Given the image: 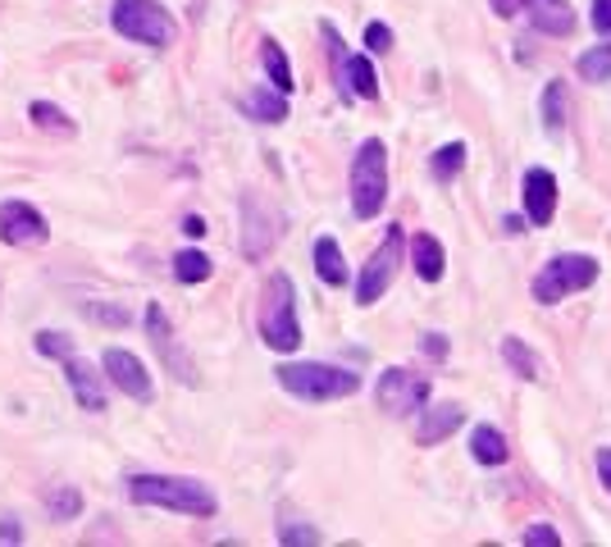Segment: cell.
<instances>
[{
  "mask_svg": "<svg viewBox=\"0 0 611 547\" xmlns=\"http://www.w3.org/2000/svg\"><path fill=\"white\" fill-rule=\"evenodd\" d=\"M129 498L137 506H160L174 515H192V521H210L220 511V498L201 479L182 475H129Z\"/></svg>",
  "mask_w": 611,
  "mask_h": 547,
  "instance_id": "6da1fadb",
  "label": "cell"
},
{
  "mask_svg": "<svg viewBox=\"0 0 611 547\" xmlns=\"http://www.w3.org/2000/svg\"><path fill=\"white\" fill-rule=\"evenodd\" d=\"M274 379L301 402H343L360 392V375L343 370V365H329V360H288L274 370Z\"/></svg>",
  "mask_w": 611,
  "mask_h": 547,
  "instance_id": "7a4b0ae2",
  "label": "cell"
},
{
  "mask_svg": "<svg viewBox=\"0 0 611 547\" xmlns=\"http://www.w3.org/2000/svg\"><path fill=\"white\" fill-rule=\"evenodd\" d=\"M260 338L269 351H297L301 347V324H297V288L284 269L265 279L260 297Z\"/></svg>",
  "mask_w": 611,
  "mask_h": 547,
  "instance_id": "3957f363",
  "label": "cell"
},
{
  "mask_svg": "<svg viewBox=\"0 0 611 547\" xmlns=\"http://www.w3.org/2000/svg\"><path fill=\"white\" fill-rule=\"evenodd\" d=\"M110 23L119 37H129L146 51H169L178 37L174 14L160 5V0H114L110 5Z\"/></svg>",
  "mask_w": 611,
  "mask_h": 547,
  "instance_id": "277c9868",
  "label": "cell"
},
{
  "mask_svg": "<svg viewBox=\"0 0 611 547\" xmlns=\"http://www.w3.org/2000/svg\"><path fill=\"white\" fill-rule=\"evenodd\" d=\"M352 215L375 220L388 201V146L379 137H365L352 156Z\"/></svg>",
  "mask_w": 611,
  "mask_h": 547,
  "instance_id": "5b68a950",
  "label": "cell"
},
{
  "mask_svg": "<svg viewBox=\"0 0 611 547\" xmlns=\"http://www.w3.org/2000/svg\"><path fill=\"white\" fill-rule=\"evenodd\" d=\"M598 283V260L585 252H562L534 274V301L538 306H557V301L575 297Z\"/></svg>",
  "mask_w": 611,
  "mask_h": 547,
  "instance_id": "8992f818",
  "label": "cell"
},
{
  "mask_svg": "<svg viewBox=\"0 0 611 547\" xmlns=\"http://www.w3.org/2000/svg\"><path fill=\"white\" fill-rule=\"evenodd\" d=\"M402 252H407V228H402V224H388V228H384V242H379V252L365 260L360 279H356V306H375V301L392 288L397 269H402Z\"/></svg>",
  "mask_w": 611,
  "mask_h": 547,
  "instance_id": "52a82bcc",
  "label": "cell"
},
{
  "mask_svg": "<svg viewBox=\"0 0 611 547\" xmlns=\"http://www.w3.org/2000/svg\"><path fill=\"white\" fill-rule=\"evenodd\" d=\"M375 406L384 415H397V420H407L415 415L420 406H430V379L407 370V365H392V370L379 375L375 383Z\"/></svg>",
  "mask_w": 611,
  "mask_h": 547,
  "instance_id": "ba28073f",
  "label": "cell"
},
{
  "mask_svg": "<svg viewBox=\"0 0 611 547\" xmlns=\"http://www.w3.org/2000/svg\"><path fill=\"white\" fill-rule=\"evenodd\" d=\"M146 338H151V347H156V356L165 360V370L178 379V383H188V388H197V365L188 360V351H178V338H174V324H169V315H165V306L160 301H146Z\"/></svg>",
  "mask_w": 611,
  "mask_h": 547,
  "instance_id": "9c48e42d",
  "label": "cell"
},
{
  "mask_svg": "<svg viewBox=\"0 0 611 547\" xmlns=\"http://www.w3.org/2000/svg\"><path fill=\"white\" fill-rule=\"evenodd\" d=\"M279 228H284V220L274 215V210L256 192L242 197V256H247V260H265L269 247L279 242Z\"/></svg>",
  "mask_w": 611,
  "mask_h": 547,
  "instance_id": "30bf717a",
  "label": "cell"
},
{
  "mask_svg": "<svg viewBox=\"0 0 611 547\" xmlns=\"http://www.w3.org/2000/svg\"><path fill=\"white\" fill-rule=\"evenodd\" d=\"M51 237V224L37 205L27 201H0V242H10V247H42Z\"/></svg>",
  "mask_w": 611,
  "mask_h": 547,
  "instance_id": "8fae6325",
  "label": "cell"
},
{
  "mask_svg": "<svg viewBox=\"0 0 611 547\" xmlns=\"http://www.w3.org/2000/svg\"><path fill=\"white\" fill-rule=\"evenodd\" d=\"M101 370H105V379H110L119 392H129L133 402H151V398H156V383H151V370H146V365H142L133 351H124V347H105Z\"/></svg>",
  "mask_w": 611,
  "mask_h": 547,
  "instance_id": "7c38bea8",
  "label": "cell"
},
{
  "mask_svg": "<svg viewBox=\"0 0 611 547\" xmlns=\"http://www.w3.org/2000/svg\"><path fill=\"white\" fill-rule=\"evenodd\" d=\"M521 205L534 228H547L557 220V178L547 169H525L521 178Z\"/></svg>",
  "mask_w": 611,
  "mask_h": 547,
  "instance_id": "4fadbf2b",
  "label": "cell"
},
{
  "mask_svg": "<svg viewBox=\"0 0 611 547\" xmlns=\"http://www.w3.org/2000/svg\"><path fill=\"white\" fill-rule=\"evenodd\" d=\"M415 443L420 447H438V443H447L456 429H462V424H466V411L462 406H456V402H438V406H430V411H415Z\"/></svg>",
  "mask_w": 611,
  "mask_h": 547,
  "instance_id": "5bb4252c",
  "label": "cell"
},
{
  "mask_svg": "<svg viewBox=\"0 0 611 547\" xmlns=\"http://www.w3.org/2000/svg\"><path fill=\"white\" fill-rule=\"evenodd\" d=\"M333 74H338V91L347 101H379V78L370 55H343V65Z\"/></svg>",
  "mask_w": 611,
  "mask_h": 547,
  "instance_id": "9a60e30c",
  "label": "cell"
},
{
  "mask_svg": "<svg viewBox=\"0 0 611 547\" xmlns=\"http://www.w3.org/2000/svg\"><path fill=\"white\" fill-rule=\"evenodd\" d=\"M65 379H69V388H74V398H78V406L82 411H105V383H101V375L91 370V365L74 351V356H65Z\"/></svg>",
  "mask_w": 611,
  "mask_h": 547,
  "instance_id": "2e32d148",
  "label": "cell"
},
{
  "mask_svg": "<svg viewBox=\"0 0 611 547\" xmlns=\"http://www.w3.org/2000/svg\"><path fill=\"white\" fill-rule=\"evenodd\" d=\"M521 5H525V14H530V23L538 27V33H547V37L575 33V14H570L566 0H521Z\"/></svg>",
  "mask_w": 611,
  "mask_h": 547,
  "instance_id": "e0dca14e",
  "label": "cell"
},
{
  "mask_svg": "<svg viewBox=\"0 0 611 547\" xmlns=\"http://www.w3.org/2000/svg\"><path fill=\"white\" fill-rule=\"evenodd\" d=\"M411 260H415V274L424 283H438L443 279V269H447V252H443V242L434 233H415L411 242Z\"/></svg>",
  "mask_w": 611,
  "mask_h": 547,
  "instance_id": "ac0fdd59",
  "label": "cell"
},
{
  "mask_svg": "<svg viewBox=\"0 0 611 547\" xmlns=\"http://www.w3.org/2000/svg\"><path fill=\"white\" fill-rule=\"evenodd\" d=\"M242 110H247L256 124H284V119H288V97H284V91L256 87L252 97H242Z\"/></svg>",
  "mask_w": 611,
  "mask_h": 547,
  "instance_id": "d6986e66",
  "label": "cell"
},
{
  "mask_svg": "<svg viewBox=\"0 0 611 547\" xmlns=\"http://www.w3.org/2000/svg\"><path fill=\"white\" fill-rule=\"evenodd\" d=\"M315 274H320V283H329V288H343L347 283V260H343V247L333 237H320L315 242Z\"/></svg>",
  "mask_w": 611,
  "mask_h": 547,
  "instance_id": "ffe728a7",
  "label": "cell"
},
{
  "mask_svg": "<svg viewBox=\"0 0 611 547\" xmlns=\"http://www.w3.org/2000/svg\"><path fill=\"white\" fill-rule=\"evenodd\" d=\"M502 360L511 365V375H515V379H530V383L543 379V360H538V351H534L530 343H521V338H502Z\"/></svg>",
  "mask_w": 611,
  "mask_h": 547,
  "instance_id": "44dd1931",
  "label": "cell"
},
{
  "mask_svg": "<svg viewBox=\"0 0 611 547\" xmlns=\"http://www.w3.org/2000/svg\"><path fill=\"white\" fill-rule=\"evenodd\" d=\"M470 456H475L479 466H502L507 456H511V447H507L502 429H493V424H479V429L470 434Z\"/></svg>",
  "mask_w": 611,
  "mask_h": 547,
  "instance_id": "7402d4cb",
  "label": "cell"
},
{
  "mask_svg": "<svg viewBox=\"0 0 611 547\" xmlns=\"http://www.w3.org/2000/svg\"><path fill=\"white\" fill-rule=\"evenodd\" d=\"M260 59H265V74H269V82H274V91H292V65H288V51L274 42V37H265L260 42Z\"/></svg>",
  "mask_w": 611,
  "mask_h": 547,
  "instance_id": "603a6c76",
  "label": "cell"
},
{
  "mask_svg": "<svg viewBox=\"0 0 611 547\" xmlns=\"http://www.w3.org/2000/svg\"><path fill=\"white\" fill-rule=\"evenodd\" d=\"M543 129H547V137H557L566 129V87L562 82L543 87Z\"/></svg>",
  "mask_w": 611,
  "mask_h": 547,
  "instance_id": "cb8c5ba5",
  "label": "cell"
},
{
  "mask_svg": "<svg viewBox=\"0 0 611 547\" xmlns=\"http://www.w3.org/2000/svg\"><path fill=\"white\" fill-rule=\"evenodd\" d=\"M462 169H466V142H447V146H438V150H434L430 174H434L438 182H452Z\"/></svg>",
  "mask_w": 611,
  "mask_h": 547,
  "instance_id": "d4e9b609",
  "label": "cell"
},
{
  "mask_svg": "<svg viewBox=\"0 0 611 547\" xmlns=\"http://www.w3.org/2000/svg\"><path fill=\"white\" fill-rule=\"evenodd\" d=\"M575 74L585 78V82H611V42L579 55L575 59Z\"/></svg>",
  "mask_w": 611,
  "mask_h": 547,
  "instance_id": "484cf974",
  "label": "cell"
},
{
  "mask_svg": "<svg viewBox=\"0 0 611 547\" xmlns=\"http://www.w3.org/2000/svg\"><path fill=\"white\" fill-rule=\"evenodd\" d=\"M210 269H215V265H210L205 252H178V256H174V279H178V283H205Z\"/></svg>",
  "mask_w": 611,
  "mask_h": 547,
  "instance_id": "4316f807",
  "label": "cell"
},
{
  "mask_svg": "<svg viewBox=\"0 0 611 547\" xmlns=\"http://www.w3.org/2000/svg\"><path fill=\"white\" fill-rule=\"evenodd\" d=\"M27 119L42 124V129H51V133H74V119L59 105H51V101H33V105H27Z\"/></svg>",
  "mask_w": 611,
  "mask_h": 547,
  "instance_id": "83f0119b",
  "label": "cell"
},
{
  "mask_svg": "<svg viewBox=\"0 0 611 547\" xmlns=\"http://www.w3.org/2000/svg\"><path fill=\"white\" fill-rule=\"evenodd\" d=\"M51 521H74V515L82 511V493L78 489H51Z\"/></svg>",
  "mask_w": 611,
  "mask_h": 547,
  "instance_id": "f1b7e54d",
  "label": "cell"
},
{
  "mask_svg": "<svg viewBox=\"0 0 611 547\" xmlns=\"http://www.w3.org/2000/svg\"><path fill=\"white\" fill-rule=\"evenodd\" d=\"M33 343H37V351H42V356H55V360H65V356H74V343L65 338V333H55V328H42V333H37Z\"/></svg>",
  "mask_w": 611,
  "mask_h": 547,
  "instance_id": "f546056e",
  "label": "cell"
},
{
  "mask_svg": "<svg viewBox=\"0 0 611 547\" xmlns=\"http://www.w3.org/2000/svg\"><path fill=\"white\" fill-rule=\"evenodd\" d=\"M525 547H562V534L553 529V525H547V521H538V525H530L525 529V538H521Z\"/></svg>",
  "mask_w": 611,
  "mask_h": 547,
  "instance_id": "4dcf8cb0",
  "label": "cell"
},
{
  "mask_svg": "<svg viewBox=\"0 0 611 547\" xmlns=\"http://www.w3.org/2000/svg\"><path fill=\"white\" fill-rule=\"evenodd\" d=\"M279 543H288V547H301V543H320V529L301 525V521H288V525L279 529Z\"/></svg>",
  "mask_w": 611,
  "mask_h": 547,
  "instance_id": "1f68e13d",
  "label": "cell"
},
{
  "mask_svg": "<svg viewBox=\"0 0 611 547\" xmlns=\"http://www.w3.org/2000/svg\"><path fill=\"white\" fill-rule=\"evenodd\" d=\"M365 46H370V51H392V27L388 23H365Z\"/></svg>",
  "mask_w": 611,
  "mask_h": 547,
  "instance_id": "d6a6232c",
  "label": "cell"
},
{
  "mask_svg": "<svg viewBox=\"0 0 611 547\" xmlns=\"http://www.w3.org/2000/svg\"><path fill=\"white\" fill-rule=\"evenodd\" d=\"M87 315L97 320V324H114V328H124V324H129V315H124V311H119V306H110V311H105L101 301H91V306H87Z\"/></svg>",
  "mask_w": 611,
  "mask_h": 547,
  "instance_id": "836d02e7",
  "label": "cell"
},
{
  "mask_svg": "<svg viewBox=\"0 0 611 547\" xmlns=\"http://www.w3.org/2000/svg\"><path fill=\"white\" fill-rule=\"evenodd\" d=\"M593 27H598V33H607L611 37V0H593Z\"/></svg>",
  "mask_w": 611,
  "mask_h": 547,
  "instance_id": "e575fe53",
  "label": "cell"
},
{
  "mask_svg": "<svg viewBox=\"0 0 611 547\" xmlns=\"http://www.w3.org/2000/svg\"><path fill=\"white\" fill-rule=\"evenodd\" d=\"M598 479H602V489L611 493V447H598Z\"/></svg>",
  "mask_w": 611,
  "mask_h": 547,
  "instance_id": "d590c367",
  "label": "cell"
},
{
  "mask_svg": "<svg viewBox=\"0 0 611 547\" xmlns=\"http://www.w3.org/2000/svg\"><path fill=\"white\" fill-rule=\"evenodd\" d=\"M424 351H430L434 360H443L447 356V338H443V333H430V338H424Z\"/></svg>",
  "mask_w": 611,
  "mask_h": 547,
  "instance_id": "8d00e7d4",
  "label": "cell"
},
{
  "mask_svg": "<svg viewBox=\"0 0 611 547\" xmlns=\"http://www.w3.org/2000/svg\"><path fill=\"white\" fill-rule=\"evenodd\" d=\"M182 233H188V237H205V220L201 215H188V220H182Z\"/></svg>",
  "mask_w": 611,
  "mask_h": 547,
  "instance_id": "74e56055",
  "label": "cell"
},
{
  "mask_svg": "<svg viewBox=\"0 0 611 547\" xmlns=\"http://www.w3.org/2000/svg\"><path fill=\"white\" fill-rule=\"evenodd\" d=\"M0 538H5V543H19L23 534H19V525H14V521H0Z\"/></svg>",
  "mask_w": 611,
  "mask_h": 547,
  "instance_id": "f35d334b",
  "label": "cell"
}]
</instances>
